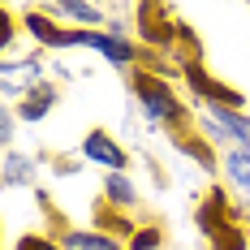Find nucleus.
Segmentation results:
<instances>
[{
  "label": "nucleus",
  "mask_w": 250,
  "mask_h": 250,
  "mask_svg": "<svg viewBox=\"0 0 250 250\" xmlns=\"http://www.w3.org/2000/svg\"><path fill=\"white\" fill-rule=\"evenodd\" d=\"M134 100L147 112L151 125H181L186 121V104L177 100V91L155 74H134Z\"/></svg>",
  "instance_id": "f257e3e1"
},
{
  "label": "nucleus",
  "mask_w": 250,
  "mask_h": 250,
  "mask_svg": "<svg viewBox=\"0 0 250 250\" xmlns=\"http://www.w3.org/2000/svg\"><path fill=\"white\" fill-rule=\"evenodd\" d=\"M74 48H95L108 65L134 61V43L125 39V30H74Z\"/></svg>",
  "instance_id": "f03ea898"
},
{
  "label": "nucleus",
  "mask_w": 250,
  "mask_h": 250,
  "mask_svg": "<svg viewBox=\"0 0 250 250\" xmlns=\"http://www.w3.org/2000/svg\"><path fill=\"white\" fill-rule=\"evenodd\" d=\"M39 82H43V61H39V56H26V61L0 65V91H4V104L22 100L26 91H35Z\"/></svg>",
  "instance_id": "7ed1b4c3"
},
{
  "label": "nucleus",
  "mask_w": 250,
  "mask_h": 250,
  "mask_svg": "<svg viewBox=\"0 0 250 250\" xmlns=\"http://www.w3.org/2000/svg\"><path fill=\"white\" fill-rule=\"evenodd\" d=\"M203 125L211 129V138H229L233 151H250V121L237 108H203Z\"/></svg>",
  "instance_id": "20e7f679"
},
{
  "label": "nucleus",
  "mask_w": 250,
  "mask_h": 250,
  "mask_svg": "<svg viewBox=\"0 0 250 250\" xmlns=\"http://www.w3.org/2000/svg\"><path fill=\"white\" fill-rule=\"evenodd\" d=\"M82 155H86L91 164L108 168V173H121V168H125V151L117 147L108 134H100V129H91V134L82 138Z\"/></svg>",
  "instance_id": "39448f33"
},
{
  "label": "nucleus",
  "mask_w": 250,
  "mask_h": 250,
  "mask_svg": "<svg viewBox=\"0 0 250 250\" xmlns=\"http://www.w3.org/2000/svg\"><path fill=\"white\" fill-rule=\"evenodd\" d=\"M26 30H30L39 43H48V48H74V30H61V26H52L43 13H26Z\"/></svg>",
  "instance_id": "423d86ee"
},
{
  "label": "nucleus",
  "mask_w": 250,
  "mask_h": 250,
  "mask_svg": "<svg viewBox=\"0 0 250 250\" xmlns=\"http://www.w3.org/2000/svg\"><path fill=\"white\" fill-rule=\"evenodd\" d=\"M52 104H56V86L39 82L35 91H26L22 100H18V108H22V121H43V112H48Z\"/></svg>",
  "instance_id": "0eeeda50"
},
{
  "label": "nucleus",
  "mask_w": 250,
  "mask_h": 250,
  "mask_svg": "<svg viewBox=\"0 0 250 250\" xmlns=\"http://www.w3.org/2000/svg\"><path fill=\"white\" fill-rule=\"evenodd\" d=\"M35 181V160L22 151H4V186H30Z\"/></svg>",
  "instance_id": "6e6552de"
},
{
  "label": "nucleus",
  "mask_w": 250,
  "mask_h": 250,
  "mask_svg": "<svg viewBox=\"0 0 250 250\" xmlns=\"http://www.w3.org/2000/svg\"><path fill=\"white\" fill-rule=\"evenodd\" d=\"M104 194L112 199V207H134V203H138V190H134V181L125 173H108L104 177Z\"/></svg>",
  "instance_id": "1a4fd4ad"
},
{
  "label": "nucleus",
  "mask_w": 250,
  "mask_h": 250,
  "mask_svg": "<svg viewBox=\"0 0 250 250\" xmlns=\"http://www.w3.org/2000/svg\"><path fill=\"white\" fill-rule=\"evenodd\" d=\"M52 13H56V18L86 22V26H100L104 22V9H100V4H82V0H61V4H52Z\"/></svg>",
  "instance_id": "9d476101"
},
{
  "label": "nucleus",
  "mask_w": 250,
  "mask_h": 250,
  "mask_svg": "<svg viewBox=\"0 0 250 250\" xmlns=\"http://www.w3.org/2000/svg\"><path fill=\"white\" fill-rule=\"evenodd\" d=\"M225 177L242 194H250V151H229L225 155Z\"/></svg>",
  "instance_id": "9b49d317"
},
{
  "label": "nucleus",
  "mask_w": 250,
  "mask_h": 250,
  "mask_svg": "<svg viewBox=\"0 0 250 250\" xmlns=\"http://www.w3.org/2000/svg\"><path fill=\"white\" fill-rule=\"evenodd\" d=\"M61 246L65 250H117L104 233H82V229H69V233H61Z\"/></svg>",
  "instance_id": "f8f14e48"
},
{
  "label": "nucleus",
  "mask_w": 250,
  "mask_h": 250,
  "mask_svg": "<svg viewBox=\"0 0 250 250\" xmlns=\"http://www.w3.org/2000/svg\"><path fill=\"white\" fill-rule=\"evenodd\" d=\"M13 250H65V246H61L56 237H43V233H26Z\"/></svg>",
  "instance_id": "ddd939ff"
},
{
  "label": "nucleus",
  "mask_w": 250,
  "mask_h": 250,
  "mask_svg": "<svg viewBox=\"0 0 250 250\" xmlns=\"http://www.w3.org/2000/svg\"><path fill=\"white\" fill-rule=\"evenodd\" d=\"M0 143H4V151H13V108L9 104L0 108Z\"/></svg>",
  "instance_id": "4468645a"
},
{
  "label": "nucleus",
  "mask_w": 250,
  "mask_h": 250,
  "mask_svg": "<svg viewBox=\"0 0 250 250\" xmlns=\"http://www.w3.org/2000/svg\"><path fill=\"white\" fill-rule=\"evenodd\" d=\"M155 246H160V233L155 229H138L134 242H129V250H155Z\"/></svg>",
  "instance_id": "2eb2a0df"
}]
</instances>
